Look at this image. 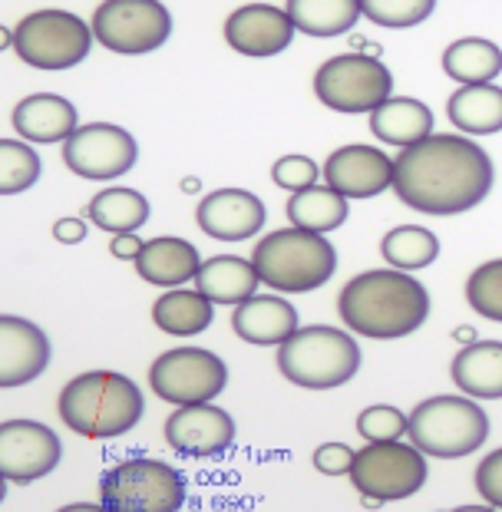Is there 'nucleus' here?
I'll use <instances>...</instances> for the list:
<instances>
[{
    "label": "nucleus",
    "instance_id": "obj_1",
    "mask_svg": "<svg viewBox=\"0 0 502 512\" xmlns=\"http://www.w3.org/2000/svg\"><path fill=\"white\" fill-rule=\"evenodd\" d=\"M493 156L463 133H433L394 159V192L413 212L463 215L493 192Z\"/></svg>",
    "mask_w": 502,
    "mask_h": 512
},
{
    "label": "nucleus",
    "instance_id": "obj_2",
    "mask_svg": "<svg viewBox=\"0 0 502 512\" xmlns=\"http://www.w3.org/2000/svg\"><path fill=\"white\" fill-rule=\"evenodd\" d=\"M337 314L351 334L370 341H400L427 324L430 291L410 271L370 268L341 288Z\"/></svg>",
    "mask_w": 502,
    "mask_h": 512
},
{
    "label": "nucleus",
    "instance_id": "obj_3",
    "mask_svg": "<svg viewBox=\"0 0 502 512\" xmlns=\"http://www.w3.org/2000/svg\"><path fill=\"white\" fill-rule=\"evenodd\" d=\"M60 420L86 440H116L143 420L146 400L136 380L116 370H86L60 390Z\"/></svg>",
    "mask_w": 502,
    "mask_h": 512
},
{
    "label": "nucleus",
    "instance_id": "obj_4",
    "mask_svg": "<svg viewBox=\"0 0 502 512\" xmlns=\"http://www.w3.org/2000/svg\"><path fill=\"white\" fill-rule=\"evenodd\" d=\"M261 285L278 294H308L334 278L337 248L327 235L301 232V228H278L268 232L251 252Z\"/></svg>",
    "mask_w": 502,
    "mask_h": 512
},
{
    "label": "nucleus",
    "instance_id": "obj_5",
    "mask_svg": "<svg viewBox=\"0 0 502 512\" xmlns=\"http://www.w3.org/2000/svg\"><path fill=\"white\" fill-rule=\"evenodd\" d=\"M278 370L301 390H337L357 377L364 354L351 334L331 324L298 328L278 347Z\"/></svg>",
    "mask_w": 502,
    "mask_h": 512
},
{
    "label": "nucleus",
    "instance_id": "obj_6",
    "mask_svg": "<svg viewBox=\"0 0 502 512\" xmlns=\"http://www.w3.org/2000/svg\"><path fill=\"white\" fill-rule=\"evenodd\" d=\"M407 440L436 460H460V456L483 450L489 440V417L466 394L427 397L410 413Z\"/></svg>",
    "mask_w": 502,
    "mask_h": 512
},
{
    "label": "nucleus",
    "instance_id": "obj_7",
    "mask_svg": "<svg viewBox=\"0 0 502 512\" xmlns=\"http://www.w3.org/2000/svg\"><path fill=\"white\" fill-rule=\"evenodd\" d=\"M100 503L109 512H179L185 506V479L166 460L133 456L103 473Z\"/></svg>",
    "mask_w": 502,
    "mask_h": 512
},
{
    "label": "nucleus",
    "instance_id": "obj_8",
    "mask_svg": "<svg viewBox=\"0 0 502 512\" xmlns=\"http://www.w3.org/2000/svg\"><path fill=\"white\" fill-rule=\"evenodd\" d=\"M93 27L70 10H37L27 14L14 30L17 57L34 70L60 73L73 70L90 57Z\"/></svg>",
    "mask_w": 502,
    "mask_h": 512
},
{
    "label": "nucleus",
    "instance_id": "obj_9",
    "mask_svg": "<svg viewBox=\"0 0 502 512\" xmlns=\"http://www.w3.org/2000/svg\"><path fill=\"white\" fill-rule=\"evenodd\" d=\"M314 96L334 113H374L394 96V73L367 53H337L314 73Z\"/></svg>",
    "mask_w": 502,
    "mask_h": 512
},
{
    "label": "nucleus",
    "instance_id": "obj_10",
    "mask_svg": "<svg viewBox=\"0 0 502 512\" xmlns=\"http://www.w3.org/2000/svg\"><path fill=\"white\" fill-rule=\"evenodd\" d=\"M427 453H420L410 440L390 443H367L357 450L351 466V483L360 496L380 499V503H397L420 493L427 483Z\"/></svg>",
    "mask_w": 502,
    "mask_h": 512
},
{
    "label": "nucleus",
    "instance_id": "obj_11",
    "mask_svg": "<svg viewBox=\"0 0 502 512\" xmlns=\"http://www.w3.org/2000/svg\"><path fill=\"white\" fill-rule=\"evenodd\" d=\"M228 387V364L205 347H172L149 367V390L172 407L212 403Z\"/></svg>",
    "mask_w": 502,
    "mask_h": 512
},
{
    "label": "nucleus",
    "instance_id": "obj_12",
    "mask_svg": "<svg viewBox=\"0 0 502 512\" xmlns=\"http://www.w3.org/2000/svg\"><path fill=\"white\" fill-rule=\"evenodd\" d=\"M90 27L100 47L139 57L172 37V14L162 0H103Z\"/></svg>",
    "mask_w": 502,
    "mask_h": 512
},
{
    "label": "nucleus",
    "instance_id": "obj_13",
    "mask_svg": "<svg viewBox=\"0 0 502 512\" xmlns=\"http://www.w3.org/2000/svg\"><path fill=\"white\" fill-rule=\"evenodd\" d=\"M139 146L136 139L126 133L123 126L113 123H90L80 126L63 143V162L73 176L90 182H109L123 179L129 169L136 166Z\"/></svg>",
    "mask_w": 502,
    "mask_h": 512
},
{
    "label": "nucleus",
    "instance_id": "obj_14",
    "mask_svg": "<svg viewBox=\"0 0 502 512\" xmlns=\"http://www.w3.org/2000/svg\"><path fill=\"white\" fill-rule=\"evenodd\" d=\"M63 460V443L47 423L4 420L0 423V476L7 483H34L50 476Z\"/></svg>",
    "mask_w": 502,
    "mask_h": 512
},
{
    "label": "nucleus",
    "instance_id": "obj_15",
    "mask_svg": "<svg viewBox=\"0 0 502 512\" xmlns=\"http://www.w3.org/2000/svg\"><path fill=\"white\" fill-rule=\"evenodd\" d=\"M166 443L189 460H212L235 443V420L215 403L176 407V413L166 420Z\"/></svg>",
    "mask_w": 502,
    "mask_h": 512
},
{
    "label": "nucleus",
    "instance_id": "obj_16",
    "mask_svg": "<svg viewBox=\"0 0 502 512\" xmlns=\"http://www.w3.org/2000/svg\"><path fill=\"white\" fill-rule=\"evenodd\" d=\"M324 185L351 199H374V195L394 189V159L377 146H341L327 156L321 169Z\"/></svg>",
    "mask_w": 502,
    "mask_h": 512
},
{
    "label": "nucleus",
    "instance_id": "obj_17",
    "mask_svg": "<svg viewBox=\"0 0 502 512\" xmlns=\"http://www.w3.org/2000/svg\"><path fill=\"white\" fill-rule=\"evenodd\" d=\"M228 47L242 57H278L294 40V20L275 4H245L225 20Z\"/></svg>",
    "mask_w": 502,
    "mask_h": 512
},
{
    "label": "nucleus",
    "instance_id": "obj_18",
    "mask_svg": "<svg viewBox=\"0 0 502 512\" xmlns=\"http://www.w3.org/2000/svg\"><path fill=\"white\" fill-rule=\"evenodd\" d=\"M265 219V202L248 189H215L195 209V222L215 242H245L265 228Z\"/></svg>",
    "mask_w": 502,
    "mask_h": 512
},
{
    "label": "nucleus",
    "instance_id": "obj_19",
    "mask_svg": "<svg viewBox=\"0 0 502 512\" xmlns=\"http://www.w3.org/2000/svg\"><path fill=\"white\" fill-rule=\"evenodd\" d=\"M50 364V337L34 321L0 314V390L24 387Z\"/></svg>",
    "mask_w": 502,
    "mask_h": 512
},
{
    "label": "nucleus",
    "instance_id": "obj_20",
    "mask_svg": "<svg viewBox=\"0 0 502 512\" xmlns=\"http://www.w3.org/2000/svg\"><path fill=\"white\" fill-rule=\"evenodd\" d=\"M232 328L245 344L281 347L301 328L298 308L281 294H255L232 311Z\"/></svg>",
    "mask_w": 502,
    "mask_h": 512
},
{
    "label": "nucleus",
    "instance_id": "obj_21",
    "mask_svg": "<svg viewBox=\"0 0 502 512\" xmlns=\"http://www.w3.org/2000/svg\"><path fill=\"white\" fill-rule=\"evenodd\" d=\"M10 123H14L17 136L24 139V143H37V146L67 143L76 129H80L76 106L57 93H34V96H27V100H20L14 106Z\"/></svg>",
    "mask_w": 502,
    "mask_h": 512
},
{
    "label": "nucleus",
    "instance_id": "obj_22",
    "mask_svg": "<svg viewBox=\"0 0 502 512\" xmlns=\"http://www.w3.org/2000/svg\"><path fill=\"white\" fill-rule=\"evenodd\" d=\"M139 278L146 285H156V288H182L195 281L202 268V258H199V248L185 238L176 235H159V238H149L143 245V252L133 261Z\"/></svg>",
    "mask_w": 502,
    "mask_h": 512
},
{
    "label": "nucleus",
    "instance_id": "obj_23",
    "mask_svg": "<svg viewBox=\"0 0 502 512\" xmlns=\"http://www.w3.org/2000/svg\"><path fill=\"white\" fill-rule=\"evenodd\" d=\"M370 133L387 146L410 149L433 136V110L417 96H390L370 113Z\"/></svg>",
    "mask_w": 502,
    "mask_h": 512
},
{
    "label": "nucleus",
    "instance_id": "obj_24",
    "mask_svg": "<svg viewBox=\"0 0 502 512\" xmlns=\"http://www.w3.org/2000/svg\"><path fill=\"white\" fill-rule=\"evenodd\" d=\"M456 390L473 400H502V341H473L450 364Z\"/></svg>",
    "mask_w": 502,
    "mask_h": 512
},
{
    "label": "nucleus",
    "instance_id": "obj_25",
    "mask_svg": "<svg viewBox=\"0 0 502 512\" xmlns=\"http://www.w3.org/2000/svg\"><path fill=\"white\" fill-rule=\"evenodd\" d=\"M258 285L261 278L255 265H251V258H238V255L205 258L199 275H195V291H202L212 304H232V308L255 298Z\"/></svg>",
    "mask_w": 502,
    "mask_h": 512
},
{
    "label": "nucleus",
    "instance_id": "obj_26",
    "mask_svg": "<svg viewBox=\"0 0 502 512\" xmlns=\"http://www.w3.org/2000/svg\"><path fill=\"white\" fill-rule=\"evenodd\" d=\"M446 116L463 136H496L502 133V86L476 83L460 86L446 100Z\"/></svg>",
    "mask_w": 502,
    "mask_h": 512
},
{
    "label": "nucleus",
    "instance_id": "obj_27",
    "mask_svg": "<svg viewBox=\"0 0 502 512\" xmlns=\"http://www.w3.org/2000/svg\"><path fill=\"white\" fill-rule=\"evenodd\" d=\"M212 318H215V304L195 288H169L152 304V324L162 334L172 337H195L209 331Z\"/></svg>",
    "mask_w": 502,
    "mask_h": 512
},
{
    "label": "nucleus",
    "instance_id": "obj_28",
    "mask_svg": "<svg viewBox=\"0 0 502 512\" xmlns=\"http://www.w3.org/2000/svg\"><path fill=\"white\" fill-rule=\"evenodd\" d=\"M86 219L100 228V232H113V235L139 232L149 222V199L143 192L126 189V185H109V189L96 192L90 199Z\"/></svg>",
    "mask_w": 502,
    "mask_h": 512
},
{
    "label": "nucleus",
    "instance_id": "obj_29",
    "mask_svg": "<svg viewBox=\"0 0 502 512\" xmlns=\"http://www.w3.org/2000/svg\"><path fill=\"white\" fill-rule=\"evenodd\" d=\"M285 212H288L291 228L327 235V232H337V228L347 222L351 205H347L344 195L334 192L331 185H311V189L291 195Z\"/></svg>",
    "mask_w": 502,
    "mask_h": 512
},
{
    "label": "nucleus",
    "instance_id": "obj_30",
    "mask_svg": "<svg viewBox=\"0 0 502 512\" xmlns=\"http://www.w3.org/2000/svg\"><path fill=\"white\" fill-rule=\"evenodd\" d=\"M443 73L460 86L496 83V76L502 73V47L486 37L453 40L443 50Z\"/></svg>",
    "mask_w": 502,
    "mask_h": 512
},
{
    "label": "nucleus",
    "instance_id": "obj_31",
    "mask_svg": "<svg viewBox=\"0 0 502 512\" xmlns=\"http://www.w3.org/2000/svg\"><path fill=\"white\" fill-rule=\"evenodd\" d=\"M288 17L294 20V30L308 37H341L351 34L360 20V0H288Z\"/></svg>",
    "mask_w": 502,
    "mask_h": 512
},
{
    "label": "nucleus",
    "instance_id": "obj_32",
    "mask_svg": "<svg viewBox=\"0 0 502 512\" xmlns=\"http://www.w3.org/2000/svg\"><path fill=\"white\" fill-rule=\"evenodd\" d=\"M380 255L387 258L390 268L413 275V271L430 268L440 258V238L423 225H397L380 242Z\"/></svg>",
    "mask_w": 502,
    "mask_h": 512
},
{
    "label": "nucleus",
    "instance_id": "obj_33",
    "mask_svg": "<svg viewBox=\"0 0 502 512\" xmlns=\"http://www.w3.org/2000/svg\"><path fill=\"white\" fill-rule=\"evenodd\" d=\"M40 156L30 143L0 139V195H20L40 179Z\"/></svg>",
    "mask_w": 502,
    "mask_h": 512
},
{
    "label": "nucleus",
    "instance_id": "obj_34",
    "mask_svg": "<svg viewBox=\"0 0 502 512\" xmlns=\"http://www.w3.org/2000/svg\"><path fill=\"white\" fill-rule=\"evenodd\" d=\"M466 301L479 318L502 324V258L483 261L466 278Z\"/></svg>",
    "mask_w": 502,
    "mask_h": 512
},
{
    "label": "nucleus",
    "instance_id": "obj_35",
    "mask_svg": "<svg viewBox=\"0 0 502 512\" xmlns=\"http://www.w3.org/2000/svg\"><path fill=\"white\" fill-rule=\"evenodd\" d=\"M360 10L377 27L407 30V27H420L423 20L433 17L436 0H360Z\"/></svg>",
    "mask_w": 502,
    "mask_h": 512
},
{
    "label": "nucleus",
    "instance_id": "obj_36",
    "mask_svg": "<svg viewBox=\"0 0 502 512\" xmlns=\"http://www.w3.org/2000/svg\"><path fill=\"white\" fill-rule=\"evenodd\" d=\"M407 427H410V413L390 407V403H374V407L360 410V417H357V433L367 443L400 440V437H407Z\"/></svg>",
    "mask_w": 502,
    "mask_h": 512
},
{
    "label": "nucleus",
    "instance_id": "obj_37",
    "mask_svg": "<svg viewBox=\"0 0 502 512\" xmlns=\"http://www.w3.org/2000/svg\"><path fill=\"white\" fill-rule=\"evenodd\" d=\"M271 179H275L278 189H288L294 195V192H304V189H311V185H318L321 169L311 156L291 152V156H281L275 166H271Z\"/></svg>",
    "mask_w": 502,
    "mask_h": 512
},
{
    "label": "nucleus",
    "instance_id": "obj_38",
    "mask_svg": "<svg viewBox=\"0 0 502 512\" xmlns=\"http://www.w3.org/2000/svg\"><path fill=\"white\" fill-rule=\"evenodd\" d=\"M473 483H476V493L483 496V503L502 512V446L479 460Z\"/></svg>",
    "mask_w": 502,
    "mask_h": 512
},
{
    "label": "nucleus",
    "instance_id": "obj_39",
    "mask_svg": "<svg viewBox=\"0 0 502 512\" xmlns=\"http://www.w3.org/2000/svg\"><path fill=\"white\" fill-rule=\"evenodd\" d=\"M357 450H351L347 443H321L314 450V470L324 476H351Z\"/></svg>",
    "mask_w": 502,
    "mask_h": 512
},
{
    "label": "nucleus",
    "instance_id": "obj_40",
    "mask_svg": "<svg viewBox=\"0 0 502 512\" xmlns=\"http://www.w3.org/2000/svg\"><path fill=\"white\" fill-rule=\"evenodd\" d=\"M143 238H139L136 232H126V235H113V242H109V252H113V258L119 261H136L139 252H143Z\"/></svg>",
    "mask_w": 502,
    "mask_h": 512
},
{
    "label": "nucleus",
    "instance_id": "obj_41",
    "mask_svg": "<svg viewBox=\"0 0 502 512\" xmlns=\"http://www.w3.org/2000/svg\"><path fill=\"white\" fill-rule=\"evenodd\" d=\"M53 238L63 245H76L86 238V222L83 219H60L57 225H53Z\"/></svg>",
    "mask_w": 502,
    "mask_h": 512
},
{
    "label": "nucleus",
    "instance_id": "obj_42",
    "mask_svg": "<svg viewBox=\"0 0 502 512\" xmlns=\"http://www.w3.org/2000/svg\"><path fill=\"white\" fill-rule=\"evenodd\" d=\"M57 512H109L103 503H70V506H63Z\"/></svg>",
    "mask_w": 502,
    "mask_h": 512
},
{
    "label": "nucleus",
    "instance_id": "obj_43",
    "mask_svg": "<svg viewBox=\"0 0 502 512\" xmlns=\"http://www.w3.org/2000/svg\"><path fill=\"white\" fill-rule=\"evenodd\" d=\"M453 337L466 347V344H473V341H476V331H473V328H456V331H453Z\"/></svg>",
    "mask_w": 502,
    "mask_h": 512
},
{
    "label": "nucleus",
    "instance_id": "obj_44",
    "mask_svg": "<svg viewBox=\"0 0 502 512\" xmlns=\"http://www.w3.org/2000/svg\"><path fill=\"white\" fill-rule=\"evenodd\" d=\"M14 47V30H7L4 24H0V50Z\"/></svg>",
    "mask_w": 502,
    "mask_h": 512
},
{
    "label": "nucleus",
    "instance_id": "obj_45",
    "mask_svg": "<svg viewBox=\"0 0 502 512\" xmlns=\"http://www.w3.org/2000/svg\"><path fill=\"white\" fill-rule=\"evenodd\" d=\"M450 512H499V509H493V506H456Z\"/></svg>",
    "mask_w": 502,
    "mask_h": 512
},
{
    "label": "nucleus",
    "instance_id": "obj_46",
    "mask_svg": "<svg viewBox=\"0 0 502 512\" xmlns=\"http://www.w3.org/2000/svg\"><path fill=\"white\" fill-rule=\"evenodd\" d=\"M4 499H7V479L0 476V503H4Z\"/></svg>",
    "mask_w": 502,
    "mask_h": 512
}]
</instances>
